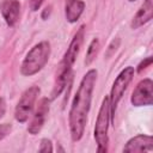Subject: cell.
Masks as SVG:
<instances>
[{
    "label": "cell",
    "instance_id": "2",
    "mask_svg": "<svg viewBox=\"0 0 153 153\" xmlns=\"http://www.w3.org/2000/svg\"><path fill=\"white\" fill-rule=\"evenodd\" d=\"M84 33H85V25H81L79 30L75 32L72 42L69 43V47L67 48V51L65 53L62 60L60 61L55 75V82L54 88L51 92V99L59 97L62 91L65 90V86L68 81V78L72 72V67L78 57V54L80 51L82 41H84Z\"/></svg>",
    "mask_w": 153,
    "mask_h": 153
},
{
    "label": "cell",
    "instance_id": "10",
    "mask_svg": "<svg viewBox=\"0 0 153 153\" xmlns=\"http://www.w3.org/2000/svg\"><path fill=\"white\" fill-rule=\"evenodd\" d=\"M1 14L8 26H14L19 19L20 4L18 0H4L0 4Z\"/></svg>",
    "mask_w": 153,
    "mask_h": 153
},
{
    "label": "cell",
    "instance_id": "12",
    "mask_svg": "<svg viewBox=\"0 0 153 153\" xmlns=\"http://www.w3.org/2000/svg\"><path fill=\"white\" fill-rule=\"evenodd\" d=\"M85 8V2L82 0H66L65 2V14L69 23H75L82 14Z\"/></svg>",
    "mask_w": 153,
    "mask_h": 153
},
{
    "label": "cell",
    "instance_id": "7",
    "mask_svg": "<svg viewBox=\"0 0 153 153\" xmlns=\"http://www.w3.org/2000/svg\"><path fill=\"white\" fill-rule=\"evenodd\" d=\"M130 102L134 106L152 105L153 103V81L151 79L141 80L134 88Z\"/></svg>",
    "mask_w": 153,
    "mask_h": 153
},
{
    "label": "cell",
    "instance_id": "5",
    "mask_svg": "<svg viewBox=\"0 0 153 153\" xmlns=\"http://www.w3.org/2000/svg\"><path fill=\"white\" fill-rule=\"evenodd\" d=\"M134 67L128 66L126 67L115 79L111 91H110V96H109V103H110V123H114L115 120V111L117 108V104L120 103L124 91L127 90L128 85L130 84V81L133 80L134 76Z\"/></svg>",
    "mask_w": 153,
    "mask_h": 153
},
{
    "label": "cell",
    "instance_id": "4",
    "mask_svg": "<svg viewBox=\"0 0 153 153\" xmlns=\"http://www.w3.org/2000/svg\"><path fill=\"white\" fill-rule=\"evenodd\" d=\"M109 124H110V103H109V97H105L100 105L94 126V139L97 142V152L99 153H105L108 151Z\"/></svg>",
    "mask_w": 153,
    "mask_h": 153
},
{
    "label": "cell",
    "instance_id": "14",
    "mask_svg": "<svg viewBox=\"0 0 153 153\" xmlns=\"http://www.w3.org/2000/svg\"><path fill=\"white\" fill-rule=\"evenodd\" d=\"M38 152H53V146H51V141L48 139H42Z\"/></svg>",
    "mask_w": 153,
    "mask_h": 153
},
{
    "label": "cell",
    "instance_id": "15",
    "mask_svg": "<svg viewBox=\"0 0 153 153\" xmlns=\"http://www.w3.org/2000/svg\"><path fill=\"white\" fill-rule=\"evenodd\" d=\"M12 130V126L10 123H4L0 124V140H2L4 137H6Z\"/></svg>",
    "mask_w": 153,
    "mask_h": 153
},
{
    "label": "cell",
    "instance_id": "19",
    "mask_svg": "<svg viewBox=\"0 0 153 153\" xmlns=\"http://www.w3.org/2000/svg\"><path fill=\"white\" fill-rule=\"evenodd\" d=\"M128 1H135V0H128Z\"/></svg>",
    "mask_w": 153,
    "mask_h": 153
},
{
    "label": "cell",
    "instance_id": "11",
    "mask_svg": "<svg viewBox=\"0 0 153 153\" xmlns=\"http://www.w3.org/2000/svg\"><path fill=\"white\" fill-rule=\"evenodd\" d=\"M153 16V4L152 0H146L143 2V5L140 7V10L137 11V13L135 14V17L131 20V27L133 29H137L140 26H142L143 24H146L147 22H149L152 19Z\"/></svg>",
    "mask_w": 153,
    "mask_h": 153
},
{
    "label": "cell",
    "instance_id": "6",
    "mask_svg": "<svg viewBox=\"0 0 153 153\" xmlns=\"http://www.w3.org/2000/svg\"><path fill=\"white\" fill-rule=\"evenodd\" d=\"M39 91L41 90L38 86H31L22 94V97L16 106V110H14V118L18 122L24 123L29 120V117L33 110L37 96L39 94Z\"/></svg>",
    "mask_w": 153,
    "mask_h": 153
},
{
    "label": "cell",
    "instance_id": "16",
    "mask_svg": "<svg viewBox=\"0 0 153 153\" xmlns=\"http://www.w3.org/2000/svg\"><path fill=\"white\" fill-rule=\"evenodd\" d=\"M151 63H152V56H148L147 59H145L143 61H141L140 62V65L137 66V73H141L143 69H146L148 66H151Z\"/></svg>",
    "mask_w": 153,
    "mask_h": 153
},
{
    "label": "cell",
    "instance_id": "13",
    "mask_svg": "<svg viewBox=\"0 0 153 153\" xmlns=\"http://www.w3.org/2000/svg\"><path fill=\"white\" fill-rule=\"evenodd\" d=\"M98 45H99V42H98L97 38H94V39L91 42V44H90V47H88V50H87V55H86V60H85V63H86V65H88V63L93 60V57L96 56V53H97V50H98Z\"/></svg>",
    "mask_w": 153,
    "mask_h": 153
},
{
    "label": "cell",
    "instance_id": "8",
    "mask_svg": "<svg viewBox=\"0 0 153 153\" xmlns=\"http://www.w3.org/2000/svg\"><path fill=\"white\" fill-rule=\"evenodd\" d=\"M49 112V99L48 98H42L38 103V106L36 109V112L30 122V124L27 126V131L32 135H36L41 131L44 122H45V117Z\"/></svg>",
    "mask_w": 153,
    "mask_h": 153
},
{
    "label": "cell",
    "instance_id": "18",
    "mask_svg": "<svg viewBox=\"0 0 153 153\" xmlns=\"http://www.w3.org/2000/svg\"><path fill=\"white\" fill-rule=\"evenodd\" d=\"M5 112H6V103H5V99L0 97V118L5 115Z\"/></svg>",
    "mask_w": 153,
    "mask_h": 153
},
{
    "label": "cell",
    "instance_id": "17",
    "mask_svg": "<svg viewBox=\"0 0 153 153\" xmlns=\"http://www.w3.org/2000/svg\"><path fill=\"white\" fill-rule=\"evenodd\" d=\"M43 1H44V0H29V6H30L31 11H33V12L38 11L39 7L42 6Z\"/></svg>",
    "mask_w": 153,
    "mask_h": 153
},
{
    "label": "cell",
    "instance_id": "3",
    "mask_svg": "<svg viewBox=\"0 0 153 153\" xmlns=\"http://www.w3.org/2000/svg\"><path fill=\"white\" fill-rule=\"evenodd\" d=\"M50 56V44L47 41H42L33 45L26 54L20 66V73L25 76H31L38 73L48 62Z\"/></svg>",
    "mask_w": 153,
    "mask_h": 153
},
{
    "label": "cell",
    "instance_id": "9",
    "mask_svg": "<svg viewBox=\"0 0 153 153\" xmlns=\"http://www.w3.org/2000/svg\"><path fill=\"white\" fill-rule=\"evenodd\" d=\"M153 149V137L151 135H136L131 137L126 146L123 152H151Z\"/></svg>",
    "mask_w": 153,
    "mask_h": 153
},
{
    "label": "cell",
    "instance_id": "1",
    "mask_svg": "<svg viewBox=\"0 0 153 153\" xmlns=\"http://www.w3.org/2000/svg\"><path fill=\"white\" fill-rule=\"evenodd\" d=\"M96 80H97V71L90 69L82 76L78 91L73 98L68 116L71 137L73 141H79L84 135V130L87 122V115L91 108L92 92L94 88Z\"/></svg>",
    "mask_w": 153,
    "mask_h": 153
}]
</instances>
